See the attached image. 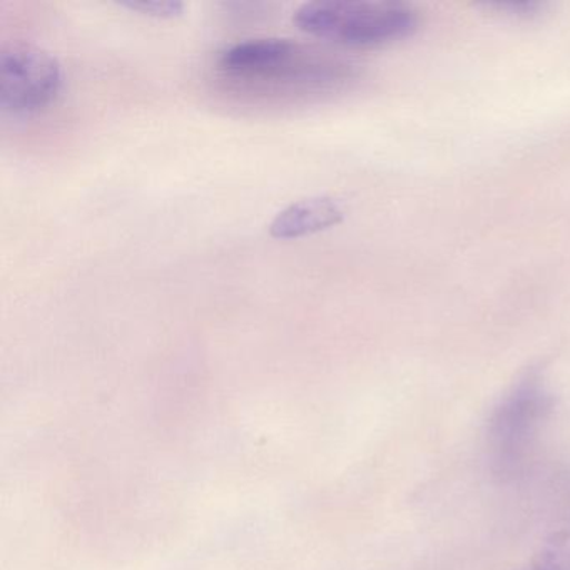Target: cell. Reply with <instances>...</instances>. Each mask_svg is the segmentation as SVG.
<instances>
[{"mask_svg": "<svg viewBox=\"0 0 570 570\" xmlns=\"http://www.w3.org/2000/svg\"><path fill=\"white\" fill-rule=\"evenodd\" d=\"M223 76L249 86H335L352 78L348 65L292 39H246L219 55Z\"/></svg>", "mask_w": 570, "mask_h": 570, "instance_id": "1", "label": "cell"}, {"mask_svg": "<svg viewBox=\"0 0 570 570\" xmlns=\"http://www.w3.org/2000/svg\"><path fill=\"white\" fill-rule=\"evenodd\" d=\"M299 31L345 48H380L410 38L419 28L415 9L402 2L316 0L296 9Z\"/></svg>", "mask_w": 570, "mask_h": 570, "instance_id": "2", "label": "cell"}, {"mask_svg": "<svg viewBox=\"0 0 570 570\" xmlns=\"http://www.w3.org/2000/svg\"><path fill=\"white\" fill-rule=\"evenodd\" d=\"M62 88V68L45 49L12 45L0 55V108L29 118L52 105Z\"/></svg>", "mask_w": 570, "mask_h": 570, "instance_id": "3", "label": "cell"}, {"mask_svg": "<svg viewBox=\"0 0 570 570\" xmlns=\"http://www.w3.org/2000/svg\"><path fill=\"white\" fill-rule=\"evenodd\" d=\"M550 409L552 396L539 372L527 373L503 396L489 422L490 445L502 472L519 465Z\"/></svg>", "mask_w": 570, "mask_h": 570, "instance_id": "4", "label": "cell"}, {"mask_svg": "<svg viewBox=\"0 0 570 570\" xmlns=\"http://www.w3.org/2000/svg\"><path fill=\"white\" fill-rule=\"evenodd\" d=\"M345 209L330 196H313L292 203L278 213L269 225V235L276 239H296L325 232L340 225Z\"/></svg>", "mask_w": 570, "mask_h": 570, "instance_id": "5", "label": "cell"}, {"mask_svg": "<svg viewBox=\"0 0 570 570\" xmlns=\"http://www.w3.org/2000/svg\"><path fill=\"white\" fill-rule=\"evenodd\" d=\"M537 570H570V532L557 533L547 542Z\"/></svg>", "mask_w": 570, "mask_h": 570, "instance_id": "6", "label": "cell"}, {"mask_svg": "<svg viewBox=\"0 0 570 570\" xmlns=\"http://www.w3.org/2000/svg\"><path fill=\"white\" fill-rule=\"evenodd\" d=\"M121 6L158 19L176 18L185 11V4L178 2V0H145V2H122Z\"/></svg>", "mask_w": 570, "mask_h": 570, "instance_id": "7", "label": "cell"}]
</instances>
